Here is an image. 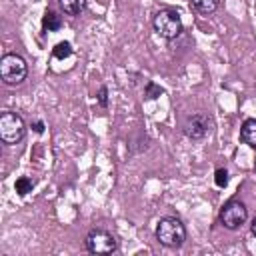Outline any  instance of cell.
<instances>
[{
    "mask_svg": "<svg viewBox=\"0 0 256 256\" xmlns=\"http://www.w3.org/2000/svg\"><path fill=\"white\" fill-rule=\"evenodd\" d=\"M156 240L170 250L180 248L186 242V226L176 216H164L156 224Z\"/></svg>",
    "mask_w": 256,
    "mask_h": 256,
    "instance_id": "cell-1",
    "label": "cell"
},
{
    "mask_svg": "<svg viewBox=\"0 0 256 256\" xmlns=\"http://www.w3.org/2000/svg\"><path fill=\"white\" fill-rule=\"evenodd\" d=\"M26 76H28V64L20 54L8 52L0 58V78L6 86H18L26 80Z\"/></svg>",
    "mask_w": 256,
    "mask_h": 256,
    "instance_id": "cell-2",
    "label": "cell"
},
{
    "mask_svg": "<svg viewBox=\"0 0 256 256\" xmlns=\"http://www.w3.org/2000/svg\"><path fill=\"white\" fill-rule=\"evenodd\" d=\"M152 28L154 32L164 38V40H176L180 34H182V18L176 10L172 8H162L154 14L152 18Z\"/></svg>",
    "mask_w": 256,
    "mask_h": 256,
    "instance_id": "cell-3",
    "label": "cell"
},
{
    "mask_svg": "<svg viewBox=\"0 0 256 256\" xmlns=\"http://www.w3.org/2000/svg\"><path fill=\"white\" fill-rule=\"evenodd\" d=\"M26 136V122L20 114L6 110L0 114V140L8 146L22 142Z\"/></svg>",
    "mask_w": 256,
    "mask_h": 256,
    "instance_id": "cell-4",
    "label": "cell"
},
{
    "mask_svg": "<svg viewBox=\"0 0 256 256\" xmlns=\"http://www.w3.org/2000/svg\"><path fill=\"white\" fill-rule=\"evenodd\" d=\"M218 220L226 230H238L248 220V208L242 200L232 198L222 206V210L218 214Z\"/></svg>",
    "mask_w": 256,
    "mask_h": 256,
    "instance_id": "cell-5",
    "label": "cell"
},
{
    "mask_svg": "<svg viewBox=\"0 0 256 256\" xmlns=\"http://www.w3.org/2000/svg\"><path fill=\"white\" fill-rule=\"evenodd\" d=\"M86 250L90 254H112L118 248V240L112 232L104 230V228H92L86 234Z\"/></svg>",
    "mask_w": 256,
    "mask_h": 256,
    "instance_id": "cell-6",
    "label": "cell"
},
{
    "mask_svg": "<svg viewBox=\"0 0 256 256\" xmlns=\"http://www.w3.org/2000/svg\"><path fill=\"white\" fill-rule=\"evenodd\" d=\"M210 130H212V118L204 112L190 114L182 126V132L188 140H202L210 134Z\"/></svg>",
    "mask_w": 256,
    "mask_h": 256,
    "instance_id": "cell-7",
    "label": "cell"
},
{
    "mask_svg": "<svg viewBox=\"0 0 256 256\" xmlns=\"http://www.w3.org/2000/svg\"><path fill=\"white\" fill-rule=\"evenodd\" d=\"M240 140L250 146L256 148V118H246L240 126Z\"/></svg>",
    "mask_w": 256,
    "mask_h": 256,
    "instance_id": "cell-8",
    "label": "cell"
},
{
    "mask_svg": "<svg viewBox=\"0 0 256 256\" xmlns=\"http://www.w3.org/2000/svg\"><path fill=\"white\" fill-rule=\"evenodd\" d=\"M58 6L66 16H80L86 10L88 0H58Z\"/></svg>",
    "mask_w": 256,
    "mask_h": 256,
    "instance_id": "cell-9",
    "label": "cell"
},
{
    "mask_svg": "<svg viewBox=\"0 0 256 256\" xmlns=\"http://www.w3.org/2000/svg\"><path fill=\"white\" fill-rule=\"evenodd\" d=\"M42 28L46 32H56L62 28V16L54 10H46L44 16H42Z\"/></svg>",
    "mask_w": 256,
    "mask_h": 256,
    "instance_id": "cell-10",
    "label": "cell"
},
{
    "mask_svg": "<svg viewBox=\"0 0 256 256\" xmlns=\"http://www.w3.org/2000/svg\"><path fill=\"white\" fill-rule=\"evenodd\" d=\"M190 6H192V10H196L198 14L208 16V14H212V12L218 10L220 0H190Z\"/></svg>",
    "mask_w": 256,
    "mask_h": 256,
    "instance_id": "cell-11",
    "label": "cell"
},
{
    "mask_svg": "<svg viewBox=\"0 0 256 256\" xmlns=\"http://www.w3.org/2000/svg\"><path fill=\"white\" fill-rule=\"evenodd\" d=\"M162 94H164V88L158 86L156 82L148 80V82L144 84V98H146V100H156V98H160Z\"/></svg>",
    "mask_w": 256,
    "mask_h": 256,
    "instance_id": "cell-12",
    "label": "cell"
},
{
    "mask_svg": "<svg viewBox=\"0 0 256 256\" xmlns=\"http://www.w3.org/2000/svg\"><path fill=\"white\" fill-rule=\"evenodd\" d=\"M32 188H34V182L28 176H20L16 180V184H14V190H16L18 196H26L28 192H32Z\"/></svg>",
    "mask_w": 256,
    "mask_h": 256,
    "instance_id": "cell-13",
    "label": "cell"
},
{
    "mask_svg": "<svg viewBox=\"0 0 256 256\" xmlns=\"http://www.w3.org/2000/svg\"><path fill=\"white\" fill-rule=\"evenodd\" d=\"M70 54H72L70 42H58V44L52 48V58H56V60H64V58H68Z\"/></svg>",
    "mask_w": 256,
    "mask_h": 256,
    "instance_id": "cell-14",
    "label": "cell"
},
{
    "mask_svg": "<svg viewBox=\"0 0 256 256\" xmlns=\"http://www.w3.org/2000/svg\"><path fill=\"white\" fill-rule=\"evenodd\" d=\"M228 170L226 168H216V172H214V184L218 186V188H226L228 186Z\"/></svg>",
    "mask_w": 256,
    "mask_h": 256,
    "instance_id": "cell-15",
    "label": "cell"
},
{
    "mask_svg": "<svg viewBox=\"0 0 256 256\" xmlns=\"http://www.w3.org/2000/svg\"><path fill=\"white\" fill-rule=\"evenodd\" d=\"M96 100H98V104L102 108H108V88L106 86H100V90L96 94Z\"/></svg>",
    "mask_w": 256,
    "mask_h": 256,
    "instance_id": "cell-16",
    "label": "cell"
},
{
    "mask_svg": "<svg viewBox=\"0 0 256 256\" xmlns=\"http://www.w3.org/2000/svg\"><path fill=\"white\" fill-rule=\"evenodd\" d=\"M44 128H46V126H44V122H42V120H34V122H32V130H34L36 134H42V132H44Z\"/></svg>",
    "mask_w": 256,
    "mask_h": 256,
    "instance_id": "cell-17",
    "label": "cell"
},
{
    "mask_svg": "<svg viewBox=\"0 0 256 256\" xmlns=\"http://www.w3.org/2000/svg\"><path fill=\"white\" fill-rule=\"evenodd\" d=\"M250 230H252V234L256 236V216H254V220H252V224H250Z\"/></svg>",
    "mask_w": 256,
    "mask_h": 256,
    "instance_id": "cell-18",
    "label": "cell"
},
{
    "mask_svg": "<svg viewBox=\"0 0 256 256\" xmlns=\"http://www.w3.org/2000/svg\"><path fill=\"white\" fill-rule=\"evenodd\" d=\"M254 172H256V158H254Z\"/></svg>",
    "mask_w": 256,
    "mask_h": 256,
    "instance_id": "cell-19",
    "label": "cell"
}]
</instances>
